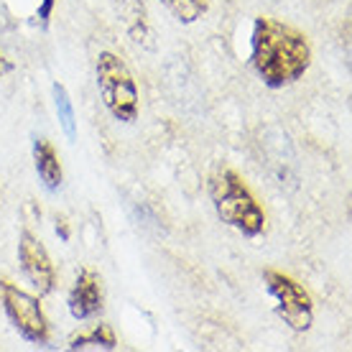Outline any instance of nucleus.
<instances>
[{
  "mask_svg": "<svg viewBox=\"0 0 352 352\" xmlns=\"http://www.w3.org/2000/svg\"><path fill=\"white\" fill-rule=\"evenodd\" d=\"M0 304L16 332L31 344H46L52 340V327L44 314L41 299L16 283L0 278Z\"/></svg>",
  "mask_w": 352,
  "mask_h": 352,
  "instance_id": "nucleus-4",
  "label": "nucleus"
},
{
  "mask_svg": "<svg viewBox=\"0 0 352 352\" xmlns=\"http://www.w3.org/2000/svg\"><path fill=\"white\" fill-rule=\"evenodd\" d=\"M250 64L265 87L283 89L309 72L311 46L307 36L289 23L258 16L250 36Z\"/></svg>",
  "mask_w": 352,
  "mask_h": 352,
  "instance_id": "nucleus-1",
  "label": "nucleus"
},
{
  "mask_svg": "<svg viewBox=\"0 0 352 352\" xmlns=\"http://www.w3.org/2000/svg\"><path fill=\"white\" fill-rule=\"evenodd\" d=\"M263 283L268 294L276 299V314L294 329V332H307L314 324V304L309 291L296 278L276 268H265Z\"/></svg>",
  "mask_w": 352,
  "mask_h": 352,
  "instance_id": "nucleus-5",
  "label": "nucleus"
},
{
  "mask_svg": "<svg viewBox=\"0 0 352 352\" xmlns=\"http://www.w3.org/2000/svg\"><path fill=\"white\" fill-rule=\"evenodd\" d=\"M3 69H8V67H6V64H3V56H0V74H3Z\"/></svg>",
  "mask_w": 352,
  "mask_h": 352,
  "instance_id": "nucleus-15",
  "label": "nucleus"
},
{
  "mask_svg": "<svg viewBox=\"0 0 352 352\" xmlns=\"http://www.w3.org/2000/svg\"><path fill=\"white\" fill-rule=\"evenodd\" d=\"M56 235H62V240H69V225H67V220H56Z\"/></svg>",
  "mask_w": 352,
  "mask_h": 352,
  "instance_id": "nucleus-14",
  "label": "nucleus"
},
{
  "mask_svg": "<svg viewBox=\"0 0 352 352\" xmlns=\"http://www.w3.org/2000/svg\"><path fill=\"white\" fill-rule=\"evenodd\" d=\"M118 347V335L110 324H95L89 332L74 335L67 344V350H115Z\"/></svg>",
  "mask_w": 352,
  "mask_h": 352,
  "instance_id": "nucleus-10",
  "label": "nucleus"
},
{
  "mask_svg": "<svg viewBox=\"0 0 352 352\" xmlns=\"http://www.w3.org/2000/svg\"><path fill=\"white\" fill-rule=\"evenodd\" d=\"M67 307L69 314L77 322H87V319L97 317L102 307H105V294H102V278L95 268H80L77 278L72 283L69 296H67Z\"/></svg>",
  "mask_w": 352,
  "mask_h": 352,
  "instance_id": "nucleus-7",
  "label": "nucleus"
},
{
  "mask_svg": "<svg viewBox=\"0 0 352 352\" xmlns=\"http://www.w3.org/2000/svg\"><path fill=\"white\" fill-rule=\"evenodd\" d=\"M18 263H21V271L38 296L54 294L56 271H54L52 256L31 230H21V235H18Z\"/></svg>",
  "mask_w": 352,
  "mask_h": 352,
  "instance_id": "nucleus-6",
  "label": "nucleus"
},
{
  "mask_svg": "<svg viewBox=\"0 0 352 352\" xmlns=\"http://www.w3.org/2000/svg\"><path fill=\"white\" fill-rule=\"evenodd\" d=\"M54 6H56V0H41V6H38V10H36V21L41 23V28H49Z\"/></svg>",
  "mask_w": 352,
  "mask_h": 352,
  "instance_id": "nucleus-13",
  "label": "nucleus"
},
{
  "mask_svg": "<svg viewBox=\"0 0 352 352\" xmlns=\"http://www.w3.org/2000/svg\"><path fill=\"white\" fill-rule=\"evenodd\" d=\"M34 166L38 179L44 182V186L49 192H56L62 186L64 168L59 161V153L46 138H34Z\"/></svg>",
  "mask_w": 352,
  "mask_h": 352,
  "instance_id": "nucleus-8",
  "label": "nucleus"
},
{
  "mask_svg": "<svg viewBox=\"0 0 352 352\" xmlns=\"http://www.w3.org/2000/svg\"><path fill=\"white\" fill-rule=\"evenodd\" d=\"M97 74V89L105 102L107 113L120 123H135L138 110H141V95L138 85L128 64L113 52H100L95 64Z\"/></svg>",
  "mask_w": 352,
  "mask_h": 352,
  "instance_id": "nucleus-3",
  "label": "nucleus"
},
{
  "mask_svg": "<svg viewBox=\"0 0 352 352\" xmlns=\"http://www.w3.org/2000/svg\"><path fill=\"white\" fill-rule=\"evenodd\" d=\"M171 13L176 16V21L182 23H194L207 13V0H161Z\"/></svg>",
  "mask_w": 352,
  "mask_h": 352,
  "instance_id": "nucleus-12",
  "label": "nucleus"
},
{
  "mask_svg": "<svg viewBox=\"0 0 352 352\" xmlns=\"http://www.w3.org/2000/svg\"><path fill=\"white\" fill-rule=\"evenodd\" d=\"M118 21L123 23L133 41L138 44H148L151 26H148V10L143 6V0H113ZM151 46V44H148Z\"/></svg>",
  "mask_w": 352,
  "mask_h": 352,
  "instance_id": "nucleus-9",
  "label": "nucleus"
},
{
  "mask_svg": "<svg viewBox=\"0 0 352 352\" xmlns=\"http://www.w3.org/2000/svg\"><path fill=\"white\" fill-rule=\"evenodd\" d=\"M210 199L225 225L243 232L245 238H258L265 232V212L256 194L248 189L243 176L222 166L210 176Z\"/></svg>",
  "mask_w": 352,
  "mask_h": 352,
  "instance_id": "nucleus-2",
  "label": "nucleus"
},
{
  "mask_svg": "<svg viewBox=\"0 0 352 352\" xmlns=\"http://www.w3.org/2000/svg\"><path fill=\"white\" fill-rule=\"evenodd\" d=\"M52 92H54V105H56V113H59V123H62L64 133L74 141V138H77V118H74V105H72L69 92H67V87L59 85V82L52 87Z\"/></svg>",
  "mask_w": 352,
  "mask_h": 352,
  "instance_id": "nucleus-11",
  "label": "nucleus"
}]
</instances>
